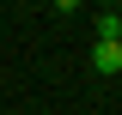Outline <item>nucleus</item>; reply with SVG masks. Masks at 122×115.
<instances>
[{
  "label": "nucleus",
  "mask_w": 122,
  "mask_h": 115,
  "mask_svg": "<svg viewBox=\"0 0 122 115\" xmlns=\"http://www.w3.org/2000/svg\"><path fill=\"white\" fill-rule=\"evenodd\" d=\"M92 67L98 73H122V43L116 36H92Z\"/></svg>",
  "instance_id": "obj_1"
},
{
  "label": "nucleus",
  "mask_w": 122,
  "mask_h": 115,
  "mask_svg": "<svg viewBox=\"0 0 122 115\" xmlns=\"http://www.w3.org/2000/svg\"><path fill=\"white\" fill-rule=\"evenodd\" d=\"M116 43H122V30H116Z\"/></svg>",
  "instance_id": "obj_5"
},
{
  "label": "nucleus",
  "mask_w": 122,
  "mask_h": 115,
  "mask_svg": "<svg viewBox=\"0 0 122 115\" xmlns=\"http://www.w3.org/2000/svg\"><path fill=\"white\" fill-rule=\"evenodd\" d=\"M98 6H122V0H98Z\"/></svg>",
  "instance_id": "obj_4"
},
{
  "label": "nucleus",
  "mask_w": 122,
  "mask_h": 115,
  "mask_svg": "<svg viewBox=\"0 0 122 115\" xmlns=\"http://www.w3.org/2000/svg\"><path fill=\"white\" fill-rule=\"evenodd\" d=\"M49 6H55V12H73V6H79V0H49Z\"/></svg>",
  "instance_id": "obj_3"
},
{
  "label": "nucleus",
  "mask_w": 122,
  "mask_h": 115,
  "mask_svg": "<svg viewBox=\"0 0 122 115\" xmlns=\"http://www.w3.org/2000/svg\"><path fill=\"white\" fill-rule=\"evenodd\" d=\"M92 30H98V36H116V30H122V12H116V6H98V24H92Z\"/></svg>",
  "instance_id": "obj_2"
}]
</instances>
